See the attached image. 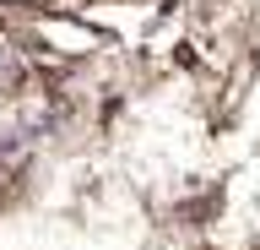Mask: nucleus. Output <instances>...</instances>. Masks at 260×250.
Listing matches in <instances>:
<instances>
[{"instance_id":"nucleus-1","label":"nucleus","mask_w":260,"mask_h":250,"mask_svg":"<svg viewBox=\"0 0 260 250\" xmlns=\"http://www.w3.org/2000/svg\"><path fill=\"white\" fill-rule=\"evenodd\" d=\"M32 38L44 44V60H87L98 49V33L87 27V17H44L32 22Z\"/></svg>"}]
</instances>
